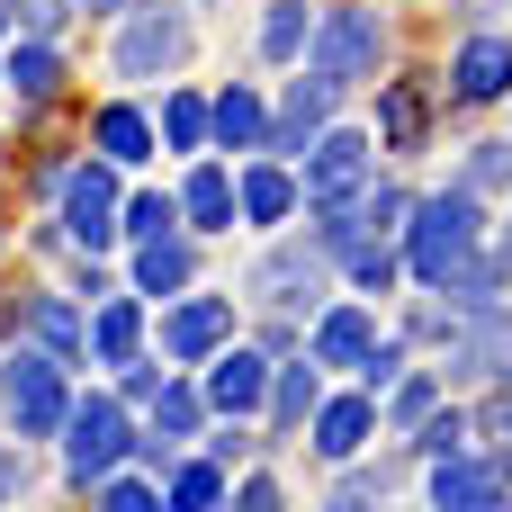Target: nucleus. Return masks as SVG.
I'll list each match as a JSON object with an SVG mask.
<instances>
[{"label": "nucleus", "mask_w": 512, "mask_h": 512, "mask_svg": "<svg viewBox=\"0 0 512 512\" xmlns=\"http://www.w3.org/2000/svg\"><path fill=\"white\" fill-rule=\"evenodd\" d=\"M198 396H207V414H234V423H243V414H261V396H270V360L243 351V342H216Z\"/></svg>", "instance_id": "nucleus-10"}, {"label": "nucleus", "mask_w": 512, "mask_h": 512, "mask_svg": "<svg viewBox=\"0 0 512 512\" xmlns=\"http://www.w3.org/2000/svg\"><path fill=\"white\" fill-rule=\"evenodd\" d=\"M216 342H234V297H180L162 315V351L171 360H207Z\"/></svg>", "instance_id": "nucleus-12"}, {"label": "nucleus", "mask_w": 512, "mask_h": 512, "mask_svg": "<svg viewBox=\"0 0 512 512\" xmlns=\"http://www.w3.org/2000/svg\"><path fill=\"white\" fill-rule=\"evenodd\" d=\"M495 261H504V279H512V216H504V243H495Z\"/></svg>", "instance_id": "nucleus-43"}, {"label": "nucleus", "mask_w": 512, "mask_h": 512, "mask_svg": "<svg viewBox=\"0 0 512 512\" xmlns=\"http://www.w3.org/2000/svg\"><path fill=\"white\" fill-rule=\"evenodd\" d=\"M162 477H171V504H180V512H207V504H225V486H234V477H225L216 459H198V468H180V459H171Z\"/></svg>", "instance_id": "nucleus-29"}, {"label": "nucleus", "mask_w": 512, "mask_h": 512, "mask_svg": "<svg viewBox=\"0 0 512 512\" xmlns=\"http://www.w3.org/2000/svg\"><path fill=\"white\" fill-rule=\"evenodd\" d=\"M360 378H369V396H378V387H396V378H405V351H396V342H378V351L360 360Z\"/></svg>", "instance_id": "nucleus-39"}, {"label": "nucleus", "mask_w": 512, "mask_h": 512, "mask_svg": "<svg viewBox=\"0 0 512 512\" xmlns=\"http://www.w3.org/2000/svg\"><path fill=\"white\" fill-rule=\"evenodd\" d=\"M468 432L486 441V459H495V468H512V396H495L486 414H468Z\"/></svg>", "instance_id": "nucleus-32"}, {"label": "nucleus", "mask_w": 512, "mask_h": 512, "mask_svg": "<svg viewBox=\"0 0 512 512\" xmlns=\"http://www.w3.org/2000/svg\"><path fill=\"white\" fill-rule=\"evenodd\" d=\"M324 288H333V252H315V243L261 252V261H252V279H243V297H252V306H279V315H315V306H324Z\"/></svg>", "instance_id": "nucleus-7"}, {"label": "nucleus", "mask_w": 512, "mask_h": 512, "mask_svg": "<svg viewBox=\"0 0 512 512\" xmlns=\"http://www.w3.org/2000/svg\"><path fill=\"white\" fill-rule=\"evenodd\" d=\"M0 27H9V9H0Z\"/></svg>", "instance_id": "nucleus-45"}, {"label": "nucleus", "mask_w": 512, "mask_h": 512, "mask_svg": "<svg viewBox=\"0 0 512 512\" xmlns=\"http://www.w3.org/2000/svg\"><path fill=\"white\" fill-rule=\"evenodd\" d=\"M512 495V468H495V459H477V441L468 450H450V459H432V504L441 512H486Z\"/></svg>", "instance_id": "nucleus-11"}, {"label": "nucleus", "mask_w": 512, "mask_h": 512, "mask_svg": "<svg viewBox=\"0 0 512 512\" xmlns=\"http://www.w3.org/2000/svg\"><path fill=\"white\" fill-rule=\"evenodd\" d=\"M414 450H423V459H450V450H468V414H459V405H450V414L432 405V414L414 423Z\"/></svg>", "instance_id": "nucleus-31"}, {"label": "nucleus", "mask_w": 512, "mask_h": 512, "mask_svg": "<svg viewBox=\"0 0 512 512\" xmlns=\"http://www.w3.org/2000/svg\"><path fill=\"white\" fill-rule=\"evenodd\" d=\"M90 144H99V162L135 171V162L153 153V117H144V108H126V99H108V108L90 117Z\"/></svg>", "instance_id": "nucleus-21"}, {"label": "nucleus", "mask_w": 512, "mask_h": 512, "mask_svg": "<svg viewBox=\"0 0 512 512\" xmlns=\"http://www.w3.org/2000/svg\"><path fill=\"white\" fill-rule=\"evenodd\" d=\"M306 27H315L306 0H270V18H261V54H270V63H297V54H306Z\"/></svg>", "instance_id": "nucleus-27"}, {"label": "nucleus", "mask_w": 512, "mask_h": 512, "mask_svg": "<svg viewBox=\"0 0 512 512\" xmlns=\"http://www.w3.org/2000/svg\"><path fill=\"white\" fill-rule=\"evenodd\" d=\"M261 135H270L261 90H252V81H225V90L207 99V144H216V153H261Z\"/></svg>", "instance_id": "nucleus-13"}, {"label": "nucleus", "mask_w": 512, "mask_h": 512, "mask_svg": "<svg viewBox=\"0 0 512 512\" xmlns=\"http://www.w3.org/2000/svg\"><path fill=\"white\" fill-rule=\"evenodd\" d=\"M117 369H126V405H153L162 396V369L153 360H117Z\"/></svg>", "instance_id": "nucleus-40"}, {"label": "nucleus", "mask_w": 512, "mask_h": 512, "mask_svg": "<svg viewBox=\"0 0 512 512\" xmlns=\"http://www.w3.org/2000/svg\"><path fill=\"white\" fill-rule=\"evenodd\" d=\"M288 207H297V171L288 162H243L234 171V216L243 225H288Z\"/></svg>", "instance_id": "nucleus-17"}, {"label": "nucleus", "mask_w": 512, "mask_h": 512, "mask_svg": "<svg viewBox=\"0 0 512 512\" xmlns=\"http://www.w3.org/2000/svg\"><path fill=\"white\" fill-rule=\"evenodd\" d=\"M468 252H486V207H477V189H441V198L405 207V270H414V288H450V270H459Z\"/></svg>", "instance_id": "nucleus-1"}, {"label": "nucleus", "mask_w": 512, "mask_h": 512, "mask_svg": "<svg viewBox=\"0 0 512 512\" xmlns=\"http://www.w3.org/2000/svg\"><path fill=\"white\" fill-rule=\"evenodd\" d=\"M315 450L324 459H360L369 450V432H378V396H315Z\"/></svg>", "instance_id": "nucleus-16"}, {"label": "nucleus", "mask_w": 512, "mask_h": 512, "mask_svg": "<svg viewBox=\"0 0 512 512\" xmlns=\"http://www.w3.org/2000/svg\"><path fill=\"white\" fill-rule=\"evenodd\" d=\"M342 261H351V279H360V288H378V297L396 288V252H387V234H378V243H351Z\"/></svg>", "instance_id": "nucleus-33"}, {"label": "nucleus", "mask_w": 512, "mask_h": 512, "mask_svg": "<svg viewBox=\"0 0 512 512\" xmlns=\"http://www.w3.org/2000/svg\"><path fill=\"white\" fill-rule=\"evenodd\" d=\"M81 9H99V18H117V9H126V0H81Z\"/></svg>", "instance_id": "nucleus-44"}, {"label": "nucleus", "mask_w": 512, "mask_h": 512, "mask_svg": "<svg viewBox=\"0 0 512 512\" xmlns=\"http://www.w3.org/2000/svg\"><path fill=\"white\" fill-rule=\"evenodd\" d=\"M378 126H387V144H396V153H414V144H423V126H432L423 90H414V81H378Z\"/></svg>", "instance_id": "nucleus-25"}, {"label": "nucleus", "mask_w": 512, "mask_h": 512, "mask_svg": "<svg viewBox=\"0 0 512 512\" xmlns=\"http://www.w3.org/2000/svg\"><path fill=\"white\" fill-rule=\"evenodd\" d=\"M63 405H72V387H63V360H54V351L0 360V414H9L18 441H45V432L63 423Z\"/></svg>", "instance_id": "nucleus-5"}, {"label": "nucleus", "mask_w": 512, "mask_h": 512, "mask_svg": "<svg viewBox=\"0 0 512 512\" xmlns=\"http://www.w3.org/2000/svg\"><path fill=\"white\" fill-rule=\"evenodd\" d=\"M450 81H459V99H468V108L512 99V36H468V45H459V63H450Z\"/></svg>", "instance_id": "nucleus-15"}, {"label": "nucleus", "mask_w": 512, "mask_h": 512, "mask_svg": "<svg viewBox=\"0 0 512 512\" xmlns=\"http://www.w3.org/2000/svg\"><path fill=\"white\" fill-rule=\"evenodd\" d=\"M162 144L171 153H207V99L198 90H171L162 99Z\"/></svg>", "instance_id": "nucleus-28"}, {"label": "nucleus", "mask_w": 512, "mask_h": 512, "mask_svg": "<svg viewBox=\"0 0 512 512\" xmlns=\"http://www.w3.org/2000/svg\"><path fill=\"white\" fill-rule=\"evenodd\" d=\"M63 243H81V252H99V243H117V162H81V171H63Z\"/></svg>", "instance_id": "nucleus-8"}, {"label": "nucleus", "mask_w": 512, "mask_h": 512, "mask_svg": "<svg viewBox=\"0 0 512 512\" xmlns=\"http://www.w3.org/2000/svg\"><path fill=\"white\" fill-rule=\"evenodd\" d=\"M432 405H441V369H423V378H405V387H396V423H405V432H414Z\"/></svg>", "instance_id": "nucleus-35"}, {"label": "nucleus", "mask_w": 512, "mask_h": 512, "mask_svg": "<svg viewBox=\"0 0 512 512\" xmlns=\"http://www.w3.org/2000/svg\"><path fill=\"white\" fill-rule=\"evenodd\" d=\"M297 162H306V180H297V189H306V207L360 198V189L378 180V144H369L360 126H324V135H315V144H306Z\"/></svg>", "instance_id": "nucleus-6"}, {"label": "nucleus", "mask_w": 512, "mask_h": 512, "mask_svg": "<svg viewBox=\"0 0 512 512\" xmlns=\"http://www.w3.org/2000/svg\"><path fill=\"white\" fill-rule=\"evenodd\" d=\"M108 63H117V81H162V72H180V63H189V9H180V0H126Z\"/></svg>", "instance_id": "nucleus-3"}, {"label": "nucleus", "mask_w": 512, "mask_h": 512, "mask_svg": "<svg viewBox=\"0 0 512 512\" xmlns=\"http://www.w3.org/2000/svg\"><path fill=\"white\" fill-rule=\"evenodd\" d=\"M9 324H18V333H27L36 351H54L63 369L81 360V315H72L63 297H18V306H9Z\"/></svg>", "instance_id": "nucleus-20"}, {"label": "nucleus", "mask_w": 512, "mask_h": 512, "mask_svg": "<svg viewBox=\"0 0 512 512\" xmlns=\"http://www.w3.org/2000/svg\"><path fill=\"white\" fill-rule=\"evenodd\" d=\"M333 99H342V81H324V72H297V81H288V99L270 108V135H261V153H306V144L333 126Z\"/></svg>", "instance_id": "nucleus-9"}, {"label": "nucleus", "mask_w": 512, "mask_h": 512, "mask_svg": "<svg viewBox=\"0 0 512 512\" xmlns=\"http://www.w3.org/2000/svg\"><path fill=\"white\" fill-rule=\"evenodd\" d=\"M207 423V396L198 387H180V378H162V396H153V423H144V441H189Z\"/></svg>", "instance_id": "nucleus-26"}, {"label": "nucleus", "mask_w": 512, "mask_h": 512, "mask_svg": "<svg viewBox=\"0 0 512 512\" xmlns=\"http://www.w3.org/2000/svg\"><path fill=\"white\" fill-rule=\"evenodd\" d=\"M234 504H279V477H243V486H225Z\"/></svg>", "instance_id": "nucleus-41"}, {"label": "nucleus", "mask_w": 512, "mask_h": 512, "mask_svg": "<svg viewBox=\"0 0 512 512\" xmlns=\"http://www.w3.org/2000/svg\"><path fill=\"white\" fill-rule=\"evenodd\" d=\"M90 495H99L108 512H144V504H153V486H144V477H117V468H108V477H99Z\"/></svg>", "instance_id": "nucleus-36"}, {"label": "nucleus", "mask_w": 512, "mask_h": 512, "mask_svg": "<svg viewBox=\"0 0 512 512\" xmlns=\"http://www.w3.org/2000/svg\"><path fill=\"white\" fill-rule=\"evenodd\" d=\"M81 342L117 369V360H135V342H144V306L135 297H90V324H81Z\"/></svg>", "instance_id": "nucleus-22"}, {"label": "nucleus", "mask_w": 512, "mask_h": 512, "mask_svg": "<svg viewBox=\"0 0 512 512\" xmlns=\"http://www.w3.org/2000/svg\"><path fill=\"white\" fill-rule=\"evenodd\" d=\"M369 351H378V315L369 306H324L315 315V342H306L315 369H360Z\"/></svg>", "instance_id": "nucleus-14"}, {"label": "nucleus", "mask_w": 512, "mask_h": 512, "mask_svg": "<svg viewBox=\"0 0 512 512\" xmlns=\"http://www.w3.org/2000/svg\"><path fill=\"white\" fill-rule=\"evenodd\" d=\"M171 225H180V207H171L162 189H135V198H117V234H135V243H144V234H171Z\"/></svg>", "instance_id": "nucleus-30"}, {"label": "nucleus", "mask_w": 512, "mask_h": 512, "mask_svg": "<svg viewBox=\"0 0 512 512\" xmlns=\"http://www.w3.org/2000/svg\"><path fill=\"white\" fill-rule=\"evenodd\" d=\"M0 495H27V459L18 450H0Z\"/></svg>", "instance_id": "nucleus-42"}, {"label": "nucleus", "mask_w": 512, "mask_h": 512, "mask_svg": "<svg viewBox=\"0 0 512 512\" xmlns=\"http://www.w3.org/2000/svg\"><path fill=\"white\" fill-rule=\"evenodd\" d=\"M9 9V27H27V36H54L63 27V0H0Z\"/></svg>", "instance_id": "nucleus-38"}, {"label": "nucleus", "mask_w": 512, "mask_h": 512, "mask_svg": "<svg viewBox=\"0 0 512 512\" xmlns=\"http://www.w3.org/2000/svg\"><path fill=\"white\" fill-rule=\"evenodd\" d=\"M387 486H396V468H351V477L333 486V504H378Z\"/></svg>", "instance_id": "nucleus-37"}, {"label": "nucleus", "mask_w": 512, "mask_h": 512, "mask_svg": "<svg viewBox=\"0 0 512 512\" xmlns=\"http://www.w3.org/2000/svg\"><path fill=\"white\" fill-rule=\"evenodd\" d=\"M459 189H512V144H477L468 153V180Z\"/></svg>", "instance_id": "nucleus-34"}, {"label": "nucleus", "mask_w": 512, "mask_h": 512, "mask_svg": "<svg viewBox=\"0 0 512 512\" xmlns=\"http://www.w3.org/2000/svg\"><path fill=\"white\" fill-rule=\"evenodd\" d=\"M171 207H180L189 234H225V225H234V171H225V162H198V171L180 180Z\"/></svg>", "instance_id": "nucleus-18"}, {"label": "nucleus", "mask_w": 512, "mask_h": 512, "mask_svg": "<svg viewBox=\"0 0 512 512\" xmlns=\"http://www.w3.org/2000/svg\"><path fill=\"white\" fill-rule=\"evenodd\" d=\"M315 396H324V369L315 360H288V369H270V432H297L306 414H315Z\"/></svg>", "instance_id": "nucleus-23"}, {"label": "nucleus", "mask_w": 512, "mask_h": 512, "mask_svg": "<svg viewBox=\"0 0 512 512\" xmlns=\"http://www.w3.org/2000/svg\"><path fill=\"white\" fill-rule=\"evenodd\" d=\"M0 81H9V90H18V99H27V108H45V99H63V54H54V45H36V36H27V45H18V54H9V72H0Z\"/></svg>", "instance_id": "nucleus-24"}, {"label": "nucleus", "mask_w": 512, "mask_h": 512, "mask_svg": "<svg viewBox=\"0 0 512 512\" xmlns=\"http://www.w3.org/2000/svg\"><path fill=\"white\" fill-rule=\"evenodd\" d=\"M54 432H63V477H72L81 495H90V486H99L117 459H135V423H126V396H72Z\"/></svg>", "instance_id": "nucleus-4"}, {"label": "nucleus", "mask_w": 512, "mask_h": 512, "mask_svg": "<svg viewBox=\"0 0 512 512\" xmlns=\"http://www.w3.org/2000/svg\"><path fill=\"white\" fill-rule=\"evenodd\" d=\"M306 72H324V81H378L387 72V18H378V0H333V9H315V27H306V54H297Z\"/></svg>", "instance_id": "nucleus-2"}, {"label": "nucleus", "mask_w": 512, "mask_h": 512, "mask_svg": "<svg viewBox=\"0 0 512 512\" xmlns=\"http://www.w3.org/2000/svg\"><path fill=\"white\" fill-rule=\"evenodd\" d=\"M189 279H198L189 234H144V243H135V297H180Z\"/></svg>", "instance_id": "nucleus-19"}]
</instances>
